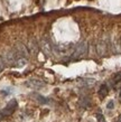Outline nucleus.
<instances>
[{"label": "nucleus", "mask_w": 121, "mask_h": 122, "mask_svg": "<svg viewBox=\"0 0 121 122\" xmlns=\"http://www.w3.org/2000/svg\"><path fill=\"white\" fill-rule=\"evenodd\" d=\"M88 49H89L88 43L86 41H81L74 47V51L72 53V57L73 58H81V57H83V56L88 54Z\"/></svg>", "instance_id": "obj_1"}, {"label": "nucleus", "mask_w": 121, "mask_h": 122, "mask_svg": "<svg viewBox=\"0 0 121 122\" xmlns=\"http://www.w3.org/2000/svg\"><path fill=\"white\" fill-rule=\"evenodd\" d=\"M18 107V103H17V101L16 100H11L10 102H8V104L6 107L2 109V111L0 112V115H1V118H5V117H9L10 114L14 113L16 109Z\"/></svg>", "instance_id": "obj_2"}, {"label": "nucleus", "mask_w": 121, "mask_h": 122, "mask_svg": "<svg viewBox=\"0 0 121 122\" xmlns=\"http://www.w3.org/2000/svg\"><path fill=\"white\" fill-rule=\"evenodd\" d=\"M96 52L100 56H104L108 53V44L104 41H99L96 45Z\"/></svg>", "instance_id": "obj_3"}, {"label": "nucleus", "mask_w": 121, "mask_h": 122, "mask_svg": "<svg viewBox=\"0 0 121 122\" xmlns=\"http://www.w3.org/2000/svg\"><path fill=\"white\" fill-rule=\"evenodd\" d=\"M28 86H30L32 89H35V90H40V89H43V87H45V83L39 81V80L33 78V80L28 81Z\"/></svg>", "instance_id": "obj_4"}, {"label": "nucleus", "mask_w": 121, "mask_h": 122, "mask_svg": "<svg viewBox=\"0 0 121 122\" xmlns=\"http://www.w3.org/2000/svg\"><path fill=\"white\" fill-rule=\"evenodd\" d=\"M42 48H43V51H44L47 55H49L52 52V46H51V41H47L46 38H44L43 39V41H42Z\"/></svg>", "instance_id": "obj_5"}, {"label": "nucleus", "mask_w": 121, "mask_h": 122, "mask_svg": "<svg viewBox=\"0 0 121 122\" xmlns=\"http://www.w3.org/2000/svg\"><path fill=\"white\" fill-rule=\"evenodd\" d=\"M108 92H109V90H108V86L105 84H102L100 86V90H99V95L100 97H105L108 95Z\"/></svg>", "instance_id": "obj_6"}, {"label": "nucleus", "mask_w": 121, "mask_h": 122, "mask_svg": "<svg viewBox=\"0 0 121 122\" xmlns=\"http://www.w3.org/2000/svg\"><path fill=\"white\" fill-rule=\"evenodd\" d=\"M34 97L36 99L38 102H39L40 104H47L49 101H48V99H46L45 96L40 95V94H34Z\"/></svg>", "instance_id": "obj_7"}, {"label": "nucleus", "mask_w": 121, "mask_h": 122, "mask_svg": "<svg viewBox=\"0 0 121 122\" xmlns=\"http://www.w3.org/2000/svg\"><path fill=\"white\" fill-rule=\"evenodd\" d=\"M80 105L82 107H90V99H89V97H81Z\"/></svg>", "instance_id": "obj_8"}, {"label": "nucleus", "mask_w": 121, "mask_h": 122, "mask_svg": "<svg viewBox=\"0 0 121 122\" xmlns=\"http://www.w3.org/2000/svg\"><path fill=\"white\" fill-rule=\"evenodd\" d=\"M29 48H30V51H32V52L37 53V51H38V46H37L36 41H35V39H30L29 41Z\"/></svg>", "instance_id": "obj_9"}, {"label": "nucleus", "mask_w": 121, "mask_h": 122, "mask_svg": "<svg viewBox=\"0 0 121 122\" xmlns=\"http://www.w3.org/2000/svg\"><path fill=\"white\" fill-rule=\"evenodd\" d=\"M27 64V59L26 58H20V59H18L17 62L15 63V65L17 67H22L24 65H26Z\"/></svg>", "instance_id": "obj_10"}, {"label": "nucleus", "mask_w": 121, "mask_h": 122, "mask_svg": "<svg viewBox=\"0 0 121 122\" xmlns=\"http://www.w3.org/2000/svg\"><path fill=\"white\" fill-rule=\"evenodd\" d=\"M112 81H113L114 84H118L119 82H121V73H117V74L113 76Z\"/></svg>", "instance_id": "obj_11"}, {"label": "nucleus", "mask_w": 121, "mask_h": 122, "mask_svg": "<svg viewBox=\"0 0 121 122\" xmlns=\"http://www.w3.org/2000/svg\"><path fill=\"white\" fill-rule=\"evenodd\" d=\"M95 118H96V121L98 122H105V118H104V115L101 114V113H96Z\"/></svg>", "instance_id": "obj_12"}, {"label": "nucleus", "mask_w": 121, "mask_h": 122, "mask_svg": "<svg viewBox=\"0 0 121 122\" xmlns=\"http://www.w3.org/2000/svg\"><path fill=\"white\" fill-rule=\"evenodd\" d=\"M114 107V102L113 101H109L108 104H106V109H109V110H112Z\"/></svg>", "instance_id": "obj_13"}, {"label": "nucleus", "mask_w": 121, "mask_h": 122, "mask_svg": "<svg viewBox=\"0 0 121 122\" xmlns=\"http://www.w3.org/2000/svg\"><path fill=\"white\" fill-rule=\"evenodd\" d=\"M118 122H121V115L119 117V119H118Z\"/></svg>", "instance_id": "obj_14"}, {"label": "nucleus", "mask_w": 121, "mask_h": 122, "mask_svg": "<svg viewBox=\"0 0 121 122\" xmlns=\"http://www.w3.org/2000/svg\"><path fill=\"white\" fill-rule=\"evenodd\" d=\"M120 100H121V91H120Z\"/></svg>", "instance_id": "obj_15"}, {"label": "nucleus", "mask_w": 121, "mask_h": 122, "mask_svg": "<svg viewBox=\"0 0 121 122\" xmlns=\"http://www.w3.org/2000/svg\"><path fill=\"white\" fill-rule=\"evenodd\" d=\"M120 45H121V37H120Z\"/></svg>", "instance_id": "obj_16"}]
</instances>
